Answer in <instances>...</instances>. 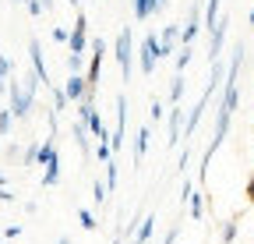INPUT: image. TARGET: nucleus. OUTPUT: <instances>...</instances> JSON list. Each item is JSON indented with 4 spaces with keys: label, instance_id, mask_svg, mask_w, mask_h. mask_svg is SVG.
Wrapping results in <instances>:
<instances>
[{
    "label": "nucleus",
    "instance_id": "nucleus-32",
    "mask_svg": "<svg viewBox=\"0 0 254 244\" xmlns=\"http://www.w3.org/2000/svg\"><path fill=\"white\" fill-rule=\"evenodd\" d=\"M177 237H180V230H177V227H170V234H166V241H163V244H177Z\"/></svg>",
    "mask_w": 254,
    "mask_h": 244
},
{
    "label": "nucleus",
    "instance_id": "nucleus-40",
    "mask_svg": "<svg viewBox=\"0 0 254 244\" xmlns=\"http://www.w3.org/2000/svg\"><path fill=\"white\" fill-rule=\"evenodd\" d=\"M14 4H25V0H14Z\"/></svg>",
    "mask_w": 254,
    "mask_h": 244
},
{
    "label": "nucleus",
    "instance_id": "nucleus-22",
    "mask_svg": "<svg viewBox=\"0 0 254 244\" xmlns=\"http://www.w3.org/2000/svg\"><path fill=\"white\" fill-rule=\"evenodd\" d=\"M67 103H71V99H67V92H64V88H57V92H53V110H50V113H60Z\"/></svg>",
    "mask_w": 254,
    "mask_h": 244
},
{
    "label": "nucleus",
    "instance_id": "nucleus-38",
    "mask_svg": "<svg viewBox=\"0 0 254 244\" xmlns=\"http://www.w3.org/2000/svg\"><path fill=\"white\" fill-rule=\"evenodd\" d=\"M247 21H251V25H254V7H251V18H247Z\"/></svg>",
    "mask_w": 254,
    "mask_h": 244
},
{
    "label": "nucleus",
    "instance_id": "nucleus-29",
    "mask_svg": "<svg viewBox=\"0 0 254 244\" xmlns=\"http://www.w3.org/2000/svg\"><path fill=\"white\" fill-rule=\"evenodd\" d=\"M81 64H85V57H78V53H67V68H71V71H81Z\"/></svg>",
    "mask_w": 254,
    "mask_h": 244
},
{
    "label": "nucleus",
    "instance_id": "nucleus-28",
    "mask_svg": "<svg viewBox=\"0 0 254 244\" xmlns=\"http://www.w3.org/2000/svg\"><path fill=\"white\" fill-rule=\"evenodd\" d=\"M0 75H4V78H11V75H14V64H11V57H4V53H0Z\"/></svg>",
    "mask_w": 254,
    "mask_h": 244
},
{
    "label": "nucleus",
    "instance_id": "nucleus-23",
    "mask_svg": "<svg viewBox=\"0 0 254 244\" xmlns=\"http://www.w3.org/2000/svg\"><path fill=\"white\" fill-rule=\"evenodd\" d=\"M78 223H81L85 230H95V227H99V223H95V216H92L88 209H78Z\"/></svg>",
    "mask_w": 254,
    "mask_h": 244
},
{
    "label": "nucleus",
    "instance_id": "nucleus-27",
    "mask_svg": "<svg viewBox=\"0 0 254 244\" xmlns=\"http://www.w3.org/2000/svg\"><path fill=\"white\" fill-rule=\"evenodd\" d=\"M25 7H28V14H32V18H39V14L46 11V7H43V0H25Z\"/></svg>",
    "mask_w": 254,
    "mask_h": 244
},
{
    "label": "nucleus",
    "instance_id": "nucleus-34",
    "mask_svg": "<svg viewBox=\"0 0 254 244\" xmlns=\"http://www.w3.org/2000/svg\"><path fill=\"white\" fill-rule=\"evenodd\" d=\"M244 195H247V202H254V173H251V180H247V191H244Z\"/></svg>",
    "mask_w": 254,
    "mask_h": 244
},
{
    "label": "nucleus",
    "instance_id": "nucleus-12",
    "mask_svg": "<svg viewBox=\"0 0 254 244\" xmlns=\"http://www.w3.org/2000/svg\"><path fill=\"white\" fill-rule=\"evenodd\" d=\"M155 223H159L155 216H145V220L138 223V234L131 237V244H148V241H152V234H155Z\"/></svg>",
    "mask_w": 254,
    "mask_h": 244
},
{
    "label": "nucleus",
    "instance_id": "nucleus-30",
    "mask_svg": "<svg viewBox=\"0 0 254 244\" xmlns=\"http://www.w3.org/2000/svg\"><path fill=\"white\" fill-rule=\"evenodd\" d=\"M53 39H57V43H67L71 32H67V28H53Z\"/></svg>",
    "mask_w": 254,
    "mask_h": 244
},
{
    "label": "nucleus",
    "instance_id": "nucleus-33",
    "mask_svg": "<svg viewBox=\"0 0 254 244\" xmlns=\"http://www.w3.org/2000/svg\"><path fill=\"white\" fill-rule=\"evenodd\" d=\"M0 202H14V195H11V188H7V184L0 188Z\"/></svg>",
    "mask_w": 254,
    "mask_h": 244
},
{
    "label": "nucleus",
    "instance_id": "nucleus-36",
    "mask_svg": "<svg viewBox=\"0 0 254 244\" xmlns=\"http://www.w3.org/2000/svg\"><path fill=\"white\" fill-rule=\"evenodd\" d=\"M4 184H7V177H4V170H0V188H4Z\"/></svg>",
    "mask_w": 254,
    "mask_h": 244
},
{
    "label": "nucleus",
    "instance_id": "nucleus-15",
    "mask_svg": "<svg viewBox=\"0 0 254 244\" xmlns=\"http://www.w3.org/2000/svg\"><path fill=\"white\" fill-rule=\"evenodd\" d=\"M184 92H187V81H184V71H177V78H173V85H170V103H180Z\"/></svg>",
    "mask_w": 254,
    "mask_h": 244
},
{
    "label": "nucleus",
    "instance_id": "nucleus-8",
    "mask_svg": "<svg viewBox=\"0 0 254 244\" xmlns=\"http://www.w3.org/2000/svg\"><path fill=\"white\" fill-rule=\"evenodd\" d=\"M64 92H67V99H71V103H81V99H92V96H88V78H85L81 71H71V78H67V85H64Z\"/></svg>",
    "mask_w": 254,
    "mask_h": 244
},
{
    "label": "nucleus",
    "instance_id": "nucleus-11",
    "mask_svg": "<svg viewBox=\"0 0 254 244\" xmlns=\"http://www.w3.org/2000/svg\"><path fill=\"white\" fill-rule=\"evenodd\" d=\"M226 18H219L215 21V28H212V46H208V60H219V53H222V43H226Z\"/></svg>",
    "mask_w": 254,
    "mask_h": 244
},
{
    "label": "nucleus",
    "instance_id": "nucleus-24",
    "mask_svg": "<svg viewBox=\"0 0 254 244\" xmlns=\"http://www.w3.org/2000/svg\"><path fill=\"white\" fill-rule=\"evenodd\" d=\"M163 103H159V99H152V106H148V120H152V124H159V120H163Z\"/></svg>",
    "mask_w": 254,
    "mask_h": 244
},
{
    "label": "nucleus",
    "instance_id": "nucleus-16",
    "mask_svg": "<svg viewBox=\"0 0 254 244\" xmlns=\"http://www.w3.org/2000/svg\"><path fill=\"white\" fill-rule=\"evenodd\" d=\"M11 128H14V113H11V106H0V138H7Z\"/></svg>",
    "mask_w": 254,
    "mask_h": 244
},
{
    "label": "nucleus",
    "instance_id": "nucleus-19",
    "mask_svg": "<svg viewBox=\"0 0 254 244\" xmlns=\"http://www.w3.org/2000/svg\"><path fill=\"white\" fill-rule=\"evenodd\" d=\"M190 216H194V220L205 216V198H201V191H190Z\"/></svg>",
    "mask_w": 254,
    "mask_h": 244
},
{
    "label": "nucleus",
    "instance_id": "nucleus-6",
    "mask_svg": "<svg viewBox=\"0 0 254 244\" xmlns=\"http://www.w3.org/2000/svg\"><path fill=\"white\" fill-rule=\"evenodd\" d=\"M138 64H141V75H152L159 68V60H163V53H159V36H145L141 39V50H138Z\"/></svg>",
    "mask_w": 254,
    "mask_h": 244
},
{
    "label": "nucleus",
    "instance_id": "nucleus-18",
    "mask_svg": "<svg viewBox=\"0 0 254 244\" xmlns=\"http://www.w3.org/2000/svg\"><path fill=\"white\" fill-rule=\"evenodd\" d=\"M219 4H222V0H208V4H205V28H208V32L219 21Z\"/></svg>",
    "mask_w": 254,
    "mask_h": 244
},
{
    "label": "nucleus",
    "instance_id": "nucleus-39",
    "mask_svg": "<svg viewBox=\"0 0 254 244\" xmlns=\"http://www.w3.org/2000/svg\"><path fill=\"white\" fill-rule=\"evenodd\" d=\"M71 4H74V11H78V0H71Z\"/></svg>",
    "mask_w": 254,
    "mask_h": 244
},
{
    "label": "nucleus",
    "instance_id": "nucleus-17",
    "mask_svg": "<svg viewBox=\"0 0 254 244\" xmlns=\"http://www.w3.org/2000/svg\"><path fill=\"white\" fill-rule=\"evenodd\" d=\"M131 4H134V18H138V21H148V18L155 14L152 0H131Z\"/></svg>",
    "mask_w": 254,
    "mask_h": 244
},
{
    "label": "nucleus",
    "instance_id": "nucleus-4",
    "mask_svg": "<svg viewBox=\"0 0 254 244\" xmlns=\"http://www.w3.org/2000/svg\"><path fill=\"white\" fill-rule=\"evenodd\" d=\"M201 21H205V4H201V0H190V7H187V21H184V28H180V46H194L198 32L205 28Z\"/></svg>",
    "mask_w": 254,
    "mask_h": 244
},
{
    "label": "nucleus",
    "instance_id": "nucleus-21",
    "mask_svg": "<svg viewBox=\"0 0 254 244\" xmlns=\"http://www.w3.org/2000/svg\"><path fill=\"white\" fill-rule=\"evenodd\" d=\"M237 230H240L237 220H226V223H222V244H233V241H237Z\"/></svg>",
    "mask_w": 254,
    "mask_h": 244
},
{
    "label": "nucleus",
    "instance_id": "nucleus-1",
    "mask_svg": "<svg viewBox=\"0 0 254 244\" xmlns=\"http://www.w3.org/2000/svg\"><path fill=\"white\" fill-rule=\"evenodd\" d=\"M237 81H240V78H226V81H222V99H219V110H215V135H212V142H208V149H205V163L215 156V149L226 142V135H230V120H233L237 103H240Z\"/></svg>",
    "mask_w": 254,
    "mask_h": 244
},
{
    "label": "nucleus",
    "instance_id": "nucleus-35",
    "mask_svg": "<svg viewBox=\"0 0 254 244\" xmlns=\"http://www.w3.org/2000/svg\"><path fill=\"white\" fill-rule=\"evenodd\" d=\"M7 81H11V78H4V75H0V92H7Z\"/></svg>",
    "mask_w": 254,
    "mask_h": 244
},
{
    "label": "nucleus",
    "instance_id": "nucleus-20",
    "mask_svg": "<svg viewBox=\"0 0 254 244\" xmlns=\"http://www.w3.org/2000/svg\"><path fill=\"white\" fill-rule=\"evenodd\" d=\"M106 198H110V188L103 184V180H95V184H92V202L95 205H106Z\"/></svg>",
    "mask_w": 254,
    "mask_h": 244
},
{
    "label": "nucleus",
    "instance_id": "nucleus-13",
    "mask_svg": "<svg viewBox=\"0 0 254 244\" xmlns=\"http://www.w3.org/2000/svg\"><path fill=\"white\" fill-rule=\"evenodd\" d=\"M74 142H78V149L85 152V156H92V138H88V124L78 117L74 120Z\"/></svg>",
    "mask_w": 254,
    "mask_h": 244
},
{
    "label": "nucleus",
    "instance_id": "nucleus-31",
    "mask_svg": "<svg viewBox=\"0 0 254 244\" xmlns=\"http://www.w3.org/2000/svg\"><path fill=\"white\" fill-rule=\"evenodd\" d=\"M152 7H155V14H163L170 7V0H152Z\"/></svg>",
    "mask_w": 254,
    "mask_h": 244
},
{
    "label": "nucleus",
    "instance_id": "nucleus-14",
    "mask_svg": "<svg viewBox=\"0 0 254 244\" xmlns=\"http://www.w3.org/2000/svg\"><path fill=\"white\" fill-rule=\"evenodd\" d=\"M148 138H152V128H138V142H134V163H141V156L148 152Z\"/></svg>",
    "mask_w": 254,
    "mask_h": 244
},
{
    "label": "nucleus",
    "instance_id": "nucleus-9",
    "mask_svg": "<svg viewBox=\"0 0 254 244\" xmlns=\"http://www.w3.org/2000/svg\"><path fill=\"white\" fill-rule=\"evenodd\" d=\"M166 142L170 145H180V138H184V110L173 103V110H166Z\"/></svg>",
    "mask_w": 254,
    "mask_h": 244
},
{
    "label": "nucleus",
    "instance_id": "nucleus-37",
    "mask_svg": "<svg viewBox=\"0 0 254 244\" xmlns=\"http://www.w3.org/2000/svg\"><path fill=\"white\" fill-rule=\"evenodd\" d=\"M57 244H71V241H67V237H60V241H57Z\"/></svg>",
    "mask_w": 254,
    "mask_h": 244
},
{
    "label": "nucleus",
    "instance_id": "nucleus-25",
    "mask_svg": "<svg viewBox=\"0 0 254 244\" xmlns=\"http://www.w3.org/2000/svg\"><path fill=\"white\" fill-rule=\"evenodd\" d=\"M187 64H190V46H180V53H177V71H187Z\"/></svg>",
    "mask_w": 254,
    "mask_h": 244
},
{
    "label": "nucleus",
    "instance_id": "nucleus-26",
    "mask_svg": "<svg viewBox=\"0 0 254 244\" xmlns=\"http://www.w3.org/2000/svg\"><path fill=\"white\" fill-rule=\"evenodd\" d=\"M39 149H43V145H28V149H25V166H36V163H39Z\"/></svg>",
    "mask_w": 254,
    "mask_h": 244
},
{
    "label": "nucleus",
    "instance_id": "nucleus-2",
    "mask_svg": "<svg viewBox=\"0 0 254 244\" xmlns=\"http://www.w3.org/2000/svg\"><path fill=\"white\" fill-rule=\"evenodd\" d=\"M113 57H117V64H120V78H124V81H131V71H134V43H131V28H120V32H117Z\"/></svg>",
    "mask_w": 254,
    "mask_h": 244
},
{
    "label": "nucleus",
    "instance_id": "nucleus-3",
    "mask_svg": "<svg viewBox=\"0 0 254 244\" xmlns=\"http://www.w3.org/2000/svg\"><path fill=\"white\" fill-rule=\"evenodd\" d=\"M39 166H43V188H53L57 180H60V152H57V145H53V135H50V142H43V149H39Z\"/></svg>",
    "mask_w": 254,
    "mask_h": 244
},
{
    "label": "nucleus",
    "instance_id": "nucleus-5",
    "mask_svg": "<svg viewBox=\"0 0 254 244\" xmlns=\"http://www.w3.org/2000/svg\"><path fill=\"white\" fill-rule=\"evenodd\" d=\"M103 57H106V43L103 39H92L88 43V71H85L88 88H95V85L103 81Z\"/></svg>",
    "mask_w": 254,
    "mask_h": 244
},
{
    "label": "nucleus",
    "instance_id": "nucleus-7",
    "mask_svg": "<svg viewBox=\"0 0 254 244\" xmlns=\"http://www.w3.org/2000/svg\"><path fill=\"white\" fill-rule=\"evenodd\" d=\"M67 53H78V57H85V53H88V21H85V14H81V11H78V18H74V28H71Z\"/></svg>",
    "mask_w": 254,
    "mask_h": 244
},
{
    "label": "nucleus",
    "instance_id": "nucleus-10",
    "mask_svg": "<svg viewBox=\"0 0 254 244\" xmlns=\"http://www.w3.org/2000/svg\"><path fill=\"white\" fill-rule=\"evenodd\" d=\"M28 60H32V71L39 75V81L50 85V71H46V60H43V46H39V39H32V43H28Z\"/></svg>",
    "mask_w": 254,
    "mask_h": 244
}]
</instances>
